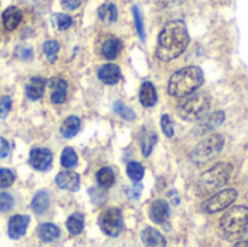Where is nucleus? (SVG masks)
<instances>
[{
    "instance_id": "0eeeda50",
    "label": "nucleus",
    "mask_w": 248,
    "mask_h": 247,
    "mask_svg": "<svg viewBox=\"0 0 248 247\" xmlns=\"http://www.w3.org/2000/svg\"><path fill=\"white\" fill-rule=\"evenodd\" d=\"M238 197V192L235 189H224L221 192H215L209 199H206L202 205V210L209 214H215L219 211H224L230 208Z\"/></svg>"
},
{
    "instance_id": "37998d69",
    "label": "nucleus",
    "mask_w": 248,
    "mask_h": 247,
    "mask_svg": "<svg viewBox=\"0 0 248 247\" xmlns=\"http://www.w3.org/2000/svg\"><path fill=\"white\" fill-rule=\"evenodd\" d=\"M237 246H248V239L246 242H240V243H237Z\"/></svg>"
},
{
    "instance_id": "473e14b6",
    "label": "nucleus",
    "mask_w": 248,
    "mask_h": 247,
    "mask_svg": "<svg viewBox=\"0 0 248 247\" xmlns=\"http://www.w3.org/2000/svg\"><path fill=\"white\" fill-rule=\"evenodd\" d=\"M132 12H134V19H135V25H137V31H138V35H140L141 41H145V32H144V23H142V16H141V12H140L138 6H134V7H132Z\"/></svg>"
},
{
    "instance_id": "7ed1b4c3",
    "label": "nucleus",
    "mask_w": 248,
    "mask_h": 247,
    "mask_svg": "<svg viewBox=\"0 0 248 247\" xmlns=\"http://www.w3.org/2000/svg\"><path fill=\"white\" fill-rule=\"evenodd\" d=\"M232 175V166L230 163H218L209 170L203 172L196 182V194L199 197H211L224 188Z\"/></svg>"
},
{
    "instance_id": "39448f33",
    "label": "nucleus",
    "mask_w": 248,
    "mask_h": 247,
    "mask_svg": "<svg viewBox=\"0 0 248 247\" xmlns=\"http://www.w3.org/2000/svg\"><path fill=\"white\" fill-rule=\"evenodd\" d=\"M211 108V96L206 92H193L185 96L179 106V114L186 121H199Z\"/></svg>"
},
{
    "instance_id": "b1692460",
    "label": "nucleus",
    "mask_w": 248,
    "mask_h": 247,
    "mask_svg": "<svg viewBox=\"0 0 248 247\" xmlns=\"http://www.w3.org/2000/svg\"><path fill=\"white\" fill-rule=\"evenodd\" d=\"M121 49H122V44L119 39H108V41H105V44L102 47V54L108 60H113L119 55Z\"/></svg>"
},
{
    "instance_id": "393cba45",
    "label": "nucleus",
    "mask_w": 248,
    "mask_h": 247,
    "mask_svg": "<svg viewBox=\"0 0 248 247\" xmlns=\"http://www.w3.org/2000/svg\"><path fill=\"white\" fill-rule=\"evenodd\" d=\"M83 227H84V215L80 213L73 214L67 220V230L71 236H78L83 231Z\"/></svg>"
},
{
    "instance_id": "f704fd0d",
    "label": "nucleus",
    "mask_w": 248,
    "mask_h": 247,
    "mask_svg": "<svg viewBox=\"0 0 248 247\" xmlns=\"http://www.w3.org/2000/svg\"><path fill=\"white\" fill-rule=\"evenodd\" d=\"M12 207H13V198L6 192L0 194V213H7Z\"/></svg>"
},
{
    "instance_id": "7c9ffc66",
    "label": "nucleus",
    "mask_w": 248,
    "mask_h": 247,
    "mask_svg": "<svg viewBox=\"0 0 248 247\" xmlns=\"http://www.w3.org/2000/svg\"><path fill=\"white\" fill-rule=\"evenodd\" d=\"M113 109H115V112L118 114V115H121L124 119H128V121H132V119H135V114H134V111L131 109V108H128V106H125L122 102H115V105H113Z\"/></svg>"
},
{
    "instance_id": "4c0bfd02",
    "label": "nucleus",
    "mask_w": 248,
    "mask_h": 247,
    "mask_svg": "<svg viewBox=\"0 0 248 247\" xmlns=\"http://www.w3.org/2000/svg\"><path fill=\"white\" fill-rule=\"evenodd\" d=\"M141 191H142V185H141L140 182H135V185L126 191V195H128L131 199H138L140 195H141Z\"/></svg>"
},
{
    "instance_id": "ddd939ff",
    "label": "nucleus",
    "mask_w": 248,
    "mask_h": 247,
    "mask_svg": "<svg viewBox=\"0 0 248 247\" xmlns=\"http://www.w3.org/2000/svg\"><path fill=\"white\" fill-rule=\"evenodd\" d=\"M170 215V210H169V204L163 199H157L151 204L150 207V218L155 223V224H164L169 220Z\"/></svg>"
},
{
    "instance_id": "72a5a7b5",
    "label": "nucleus",
    "mask_w": 248,
    "mask_h": 247,
    "mask_svg": "<svg viewBox=\"0 0 248 247\" xmlns=\"http://www.w3.org/2000/svg\"><path fill=\"white\" fill-rule=\"evenodd\" d=\"M15 182V175L9 169H0V189L9 188Z\"/></svg>"
},
{
    "instance_id": "4be33fe9",
    "label": "nucleus",
    "mask_w": 248,
    "mask_h": 247,
    "mask_svg": "<svg viewBox=\"0 0 248 247\" xmlns=\"http://www.w3.org/2000/svg\"><path fill=\"white\" fill-rule=\"evenodd\" d=\"M157 134L154 131H150V130H144L142 135H141V150H142V154L145 157H148L154 148V146L157 144Z\"/></svg>"
},
{
    "instance_id": "2eb2a0df",
    "label": "nucleus",
    "mask_w": 248,
    "mask_h": 247,
    "mask_svg": "<svg viewBox=\"0 0 248 247\" xmlns=\"http://www.w3.org/2000/svg\"><path fill=\"white\" fill-rule=\"evenodd\" d=\"M97 77L105 84H116L121 80V70L115 64H105L99 68Z\"/></svg>"
},
{
    "instance_id": "20e7f679",
    "label": "nucleus",
    "mask_w": 248,
    "mask_h": 247,
    "mask_svg": "<svg viewBox=\"0 0 248 247\" xmlns=\"http://www.w3.org/2000/svg\"><path fill=\"white\" fill-rule=\"evenodd\" d=\"M219 230L224 239L230 242L240 240L248 233V208L235 205L230 208L219 221Z\"/></svg>"
},
{
    "instance_id": "1a4fd4ad",
    "label": "nucleus",
    "mask_w": 248,
    "mask_h": 247,
    "mask_svg": "<svg viewBox=\"0 0 248 247\" xmlns=\"http://www.w3.org/2000/svg\"><path fill=\"white\" fill-rule=\"evenodd\" d=\"M224 121H225V114L222 111H217V112H212L209 115H203L199 119V122L196 124V127L193 128V134L196 137H201V135H205L208 132H212Z\"/></svg>"
},
{
    "instance_id": "f3484780",
    "label": "nucleus",
    "mask_w": 248,
    "mask_h": 247,
    "mask_svg": "<svg viewBox=\"0 0 248 247\" xmlns=\"http://www.w3.org/2000/svg\"><path fill=\"white\" fill-rule=\"evenodd\" d=\"M1 19H3V25L7 31H15L22 20V12L17 7L10 6L3 12Z\"/></svg>"
},
{
    "instance_id": "5701e85b",
    "label": "nucleus",
    "mask_w": 248,
    "mask_h": 247,
    "mask_svg": "<svg viewBox=\"0 0 248 247\" xmlns=\"http://www.w3.org/2000/svg\"><path fill=\"white\" fill-rule=\"evenodd\" d=\"M49 205V195L46 191H39L32 199V211L35 214H44Z\"/></svg>"
},
{
    "instance_id": "4468645a",
    "label": "nucleus",
    "mask_w": 248,
    "mask_h": 247,
    "mask_svg": "<svg viewBox=\"0 0 248 247\" xmlns=\"http://www.w3.org/2000/svg\"><path fill=\"white\" fill-rule=\"evenodd\" d=\"M49 89H51V100L54 103H64L67 100V89L68 84L65 80L54 77L49 82Z\"/></svg>"
},
{
    "instance_id": "9d476101",
    "label": "nucleus",
    "mask_w": 248,
    "mask_h": 247,
    "mask_svg": "<svg viewBox=\"0 0 248 247\" xmlns=\"http://www.w3.org/2000/svg\"><path fill=\"white\" fill-rule=\"evenodd\" d=\"M29 163L35 170L45 172L52 165V153L46 148H33L29 154Z\"/></svg>"
},
{
    "instance_id": "58836bf2",
    "label": "nucleus",
    "mask_w": 248,
    "mask_h": 247,
    "mask_svg": "<svg viewBox=\"0 0 248 247\" xmlns=\"http://www.w3.org/2000/svg\"><path fill=\"white\" fill-rule=\"evenodd\" d=\"M9 153H10V144L4 138H0V159L7 157Z\"/></svg>"
},
{
    "instance_id": "c756f323",
    "label": "nucleus",
    "mask_w": 248,
    "mask_h": 247,
    "mask_svg": "<svg viewBox=\"0 0 248 247\" xmlns=\"http://www.w3.org/2000/svg\"><path fill=\"white\" fill-rule=\"evenodd\" d=\"M77 154H76V151L73 150V148H70V147H67V148H64V151H62V154H61V165L64 166V167H67V169H71V167H74L76 165H77Z\"/></svg>"
},
{
    "instance_id": "bb28decb",
    "label": "nucleus",
    "mask_w": 248,
    "mask_h": 247,
    "mask_svg": "<svg viewBox=\"0 0 248 247\" xmlns=\"http://www.w3.org/2000/svg\"><path fill=\"white\" fill-rule=\"evenodd\" d=\"M96 179L102 188H110L115 183V173L110 167H102L97 172Z\"/></svg>"
},
{
    "instance_id": "ea45409f",
    "label": "nucleus",
    "mask_w": 248,
    "mask_h": 247,
    "mask_svg": "<svg viewBox=\"0 0 248 247\" xmlns=\"http://www.w3.org/2000/svg\"><path fill=\"white\" fill-rule=\"evenodd\" d=\"M16 52H22V54H17V57L22 58V60H31V58H32V49H31V48L19 47V48L16 49Z\"/></svg>"
},
{
    "instance_id": "412c9836",
    "label": "nucleus",
    "mask_w": 248,
    "mask_h": 247,
    "mask_svg": "<svg viewBox=\"0 0 248 247\" xmlns=\"http://www.w3.org/2000/svg\"><path fill=\"white\" fill-rule=\"evenodd\" d=\"M81 122L77 116H68L61 125V135L64 138H73L80 131Z\"/></svg>"
},
{
    "instance_id": "cd10ccee",
    "label": "nucleus",
    "mask_w": 248,
    "mask_h": 247,
    "mask_svg": "<svg viewBox=\"0 0 248 247\" xmlns=\"http://www.w3.org/2000/svg\"><path fill=\"white\" fill-rule=\"evenodd\" d=\"M60 51V44L57 41H46L44 42V54L49 63H55L57 55Z\"/></svg>"
},
{
    "instance_id": "a19ab883",
    "label": "nucleus",
    "mask_w": 248,
    "mask_h": 247,
    "mask_svg": "<svg viewBox=\"0 0 248 247\" xmlns=\"http://www.w3.org/2000/svg\"><path fill=\"white\" fill-rule=\"evenodd\" d=\"M61 4H62L64 9L74 10V9H77L81 4V0H61Z\"/></svg>"
},
{
    "instance_id": "2f4dec72",
    "label": "nucleus",
    "mask_w": 248,
    "mask_h": 247,
    "mask_svg": "<svg viewBox=\"0 0 248 247\" xmlns=\"http://www.w3.org/2000/svg\"><path fill=\"white\" fill-rule=\"evenodd\" d=\"M54 19H55V26L60 31H65V29H68L73 25V19L68 15H65V13H58V15L54 16Z\"/></svg>"
},
{
    "instance_id": "c9c22d12",
    "label": "nucleus",
    "mask_w": 248,
    "mask_h": 247,
    "mask_svg": "<svg viewBox=\"0 0 248 247\" xmlns=\"http://www.w3.org/2000/svg\"><path fill=\"white\" fill-rule=\"evenodd\" d=\"M161 128H163V131H164V134H166L167 137H173V135H174L171 118H170L169 115H163V116H161Z\"/></svg>"
},
{
    "instance_id": "c85d7f7f",
    "label": "nucleus",
    "mask_w": 248,
    "mask_h": 247,
    "mask_svg": "<svg viewBox=\"0 0 248 247\" xmlns=\"http://www.w3.org/2000/svg\"><path fill=\"white\" fill-rule=\"evenodd\" d=\"M126 173L128 176L131 178V181L134 182H141V179L144 178V167L137 163V162H131L128 166H126Z\"/></svg>"
},
{
    "instance_id": "f8f14e48",
    "label": "nucleus",
    "mask_w": 248,
    "mask_h": 247,
    "mask_svg": "<svg viewBox=\"0 0 248 247\" xmlns=\"http://www.w3.org/2000/svg\"><path fill=\"white\" fill-rule=\"evenodd\" d=\"M28 224H29L28 215H13L9 220V237L12 240H19L22 236H25Z\"/></svg>"
},
{
    "instance_id": "a211bd4d",
    "label": "nucleus",
    "mask_w": 248,
    "mask_h": 247,
    "mask_svg": "<svg viewBox=\"0 0 248 247\" xmlns=\"http://www.w3.org/2000/svg\"><path fill=\"white\" fill-rule=\"evenodd\" d=\"M140 100L147 108H151L157 103V92H155V87L153 83H150V82L142 83L141 90H140Z\"/></svg>"
},
{
    "instance_id": "f03ea898",
    "label": "nucleus",
    "mask_w": 248,
    "mask_h": 247,
    "mask_svg": "<svg viewBox=\"0 0 248 247\" xmlns=\"http://www.w3.org/2000/svg\"><path fill=\"white\" fill-rule=\"evenodd\" d=\"M203 83V71L196 66H187L176 71L169 82V93L174 98H185Z\"/></svg>"
},
{
    "instance_id": "423d86ee",
    "label": "nucleus",
    "mask_w": 248,
    "mask_h": 247,
    "mask_svg": "<svg viewBox=\"0 0 248 247\" xmlns=\"http://www.w3.org/2000/svg\"><path fill=\"white\" fill-rule=\"evenodd\" d=\"M225 140L221 134H211L196 144L192 151V160L196 165H203L215 159L224 148Z\"/></svg>"
},
{
    "instance_id": "f257e3e1",
    "label": "nucleus",
    "mask_w": 248,
    "mask_h": 247,
    "mask_svg": "<svg viewBox=\"0 0 248 247\" xmlns=\"http://www.w3.org/2000/svg\"><path fill=\"white\" fill-rule=\"evenodd\" d=\"M189 45V32L183 20H170L158 35L155 55L161 61H171L182 55Z\"/></svg>"
},
{
    "instance_id": "dca6fc26",
    "label": "nucleus",
    "mask_w": 248,
    "mask_h": 247,
    "mask_svg": "<svg viewBox=\"0 0 248 247\" xmlns=\"http://www.w3.org/2000/svg\"><path fill=\"white\" fill-rule=\"evenodd\" d=\"M45 86H46V80L44 77H32L31 82L26 84V96L32 100H38L44 96L45 92Z\"/></svg>"
},
{
    "instance_id": "a878e982",
    "label": "nucleus",
    "mask_w": 248,
    "mask_h": 247,
    "mask_svg": "<svg viewBox=\"0 0 248 247\" xmlns=\"http://www.w3.org/2000/svg\"><path fill=\"white\" fill-rule=\"evenodd\" d=\"M97 15L99 17L103 20V22H115L118 19V10H116V6L112 4V3H108V4H102L97 10Z\"/></svg>"
},
{
    "instance_id": "6ab92c4d",
    "label": "nucleus",
    "mask_w": 248,
    "mask_h": 247,
    "mask_svg": "<svg viewBox=\"0 0 248 247\" xmlns=\"http://www.w3.org/2000/svg\"><path fill=\"white\" fill-rule=\"evenodd\" d=\"M141 239H142V243L147 246H166V239L163 237V234L151 227H147L142 230Z\"/></svg>"
},
{
    "instance_id": "6e6552de",
    "label": "nucleus",
    "mask_w": 248,
    "mask_h": 247,
    "mask_svg": "<svg viewBox=\"0 0 248 247\" xmlns=\"http://www.w3.org/2000/svg\"><path fill=\"white\" fill-rule=\"evenodd\" d=\"M99 226L106 236H109V237L119 236L124 229L122 213L116 208H110V210L105 211L99 218Z\"/></svg>"
},
{
    "instance_id": "aec40b11",
    "label": "nucleus",
    "mask_w": 248,
    "mask_h": 247,
    "mask_svg": "<svg viewBox=\"0 0 248 247\" xmlns=\"http://www.w3.org/2000/svg\"><path fill=\"white\" fill-rule=\"evenodd\" d=\"M60 234H61V231L55 224L45 223L38 227V237L42 242H55V240H58Z\"/></svg>"
},
{
    "instance_id": "9b49d317",
    "label": "nucleus",
    "mask_w": 248,
    "mask_h": 247,
    "mask_svg": "<svg viewBox=\"0 0 248 247\" xmlns=\"http://www.w3.org/2000/svg\"><path fill=\"white\" fill-rule=\"evenodd\" d=\"M55 183H57L58 188H61L64 191L76 192L80 188V176L76 172L65 170V172H61V173L57 175Z\"/></svg>"
},
{
    "instance_id": "79ce46f5",
    "label": "nucleus",
    "mask_w": 248,
    "mask_h": 247,
    "mask_svg": "<svg viewBox=\"0 0 248 247\" xmlns=\"http://www.w3.org/2000/svg\"><path fill=\"white\" fill-rule=\"evenodd\" d=\"M186 0H155V3L161 7H170V6H176V4H182Z\"/></svg>"
},
{
    "instance_id": "e433bc0d",
    "label": "nucleus",
    "mask_w": 248,
    "mask_h": 247,
    "mask_svg": "<svg viewBox=\"0 0 248 247\" xmlns=\"http://www.w3.org/2000/svg\"><path fill=\"white\" fill-rule=\"evenodd\" d=\"M12 109V100L9 96L0 98V118H6Z\"/></svg>"
}]
</instances>
